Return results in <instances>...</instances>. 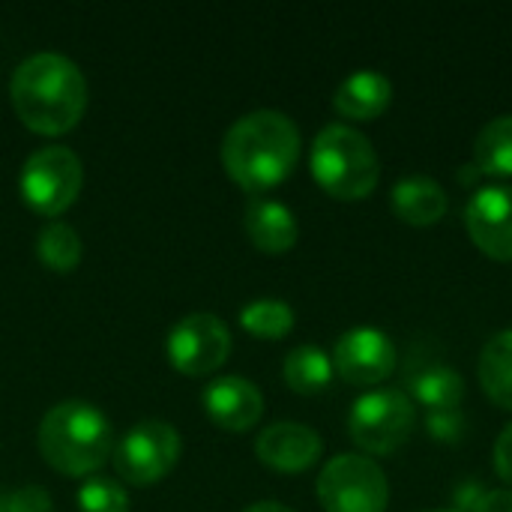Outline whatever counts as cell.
Wrapping results in <instances>:
<instances>
[{
  "label": "cell",
  "instance_id": "cell-1",
  "mask_svg": "<svg viewBox=\"0 0 512 512\" xmlns=\"http://www.w3.org/2000/svg\"><path fill=\"white\" fill-rule=\"evenodd\" d=\"M18 117L45 135L72 129L87 105V81L78 63L60 51H36L24 57L9 81Z\"/></svg>",
  "mask_w": 512,
  "mask_h": 512
},
{
  "label": "cell",
  "instance_id": "cell-2",
  "mask_svg": "<svg viewBox=\"0 0 512 512\" xmlns=\"http://www.w3.org/2000/svg\"><path fill=\"white\" fill-rule=\"evenodd\" d=\"M300 159L297 123L273 108L243 114L222 141V162L228 174L249 192L279 186Z\"/></svg>",
  "mask_w": 512,
  "mask_h": 512
},
{
  "label": "cell",
  "instance_id": "cell-3",
  "mask_svg": "<svg viewBox=\"0 0 512 512\" xmlns=\"http://www.w3.org/2000/svg\"><path fill=\"white\" fill-rule=\"evenodd\" d=\"M39 450L63 474H93L114 450L111 420L90 402L66 399L42 417Z\"/></svg>",
  "mask_w": 512,
  "mask_h": 512
},
{
  "label": "cell",
  "instance_id": "cell-4",
  "mask_svg": "<svg viewBox=\"0 0 512 512\" xmlns=\"http://www.w3.org/2000/svg\"><path fill=\"white\" fill-rule=\"evenodd\" d=\"M309 165L318 186L342 201L366 198L381 177V162L372 141L345 123H330L315 135Z\"/></svg>",
  "mask_w": 512,
  "mask_h": 512
},
{
  "label": "cell",
  "instance_id": "cell-5",
  "mask_svg": "<svg viewBox=\"0 0 512 512\" xmlns=\"http://www.w3.org/2000/svg\"><path fill=\"white\" fill-rule=\"evenodd\" d=\"M414 426H417V408L411 396L390 387L369 390L354 402L348 414L351 441L372 456L396 453L411 438Z\"/></svg>",
  "mask_w": 512,
  "mask_h": 512
},
{
  "label": "cell",
  "instance_id": "cell-6",
  "mask_svg": "<svg viewBox=\"0 0 512 512\" xmlns=\"http://www.w3.org/2000/svg\"><path fill=\"white\" fill-rule=\"evenodd\" d=\"M318 498L327 512H387L390 483L375 459L342 453L324 465Z\"/></svg>",
  "mask_w": 512,
  "mask_h": 512
},
{
  "label": "cell",
  "instance_id": "cell-7",
  "mask_svg": "<svg viewBox=\"0 0 512 512\" xmlns=\"http://www.w3.org/2000/svg\"><path fill=\"white\" fill-rule=\"evenodd\" d=\"M81 159L69 147H39L27 156L18 174L21 198L42 216L63 213L81 189Z\"/></svg>",
  "mask_w": 512,
  "mask_h": 512
},
{
  "label": "cell",
  "instance_id": "cell-8",
  "mask_svg": "<svg viewBox=\"0 0 512 512\" xmlns=\"http://www.w3.org/2000/svg\"><path fill=\"white\" fill-rule=\"evenodd\" d=\"M180 456V435L162 420L135 423L114 447V468L129 483H156Z\"/></svg>",
  "mask_w": 512,
  "mask_h": 512
},
{
  "label": "cell",
  "instance_id": "cell-9",
  "mask_svg": "<svg viewBox=\"0 0 512 512\" xmlns=\"http://www.w3.org/2000/svg\"><path fill=\"white\" fill-rule=\"evenodd\" d=\"M165 354L180 372L207 375L228 360L231 333L222 318L210 312H189L168 330Z\"/></svg>",
  "mask_w": 512,
  "mask_h": 512
},
{
  "label": "cell",
  "instance_id": "cell-10",
  "mask_svg": "<svg viewBox=\"0 0 512 512\" xmlns=\"http://www.w3.org/2000/svg\"><path fill=\"white\" fill-rule=\"evenodd\" d=\"M333 369L357 387L381 384L396 369V345L378 327H354L336 342Z\"/></svg>",
  "mask_w": 512,
  "mask_h": 512
},
{
  "label": "cell",
  "instance_id": "cell-11",
  "mask_svg": "<svg viewBox=\"0 0 512 512\" xmlns=\"http://www.w3.org/2000/svg\"><path fill=\"white\" fill-rule=\"evenodd\" d=\"M471 240L495 261H512V186H480L465 207Z\"/></svg>",
  "mask_w": 512,
  "mask_h": 512
},
{
  "label": "cell",
  "instance_id": "cell-12",
  "mask_svg": "<svg viewBox=\"0 0 512 512\" xmlns=\"http://www.w3.org/2000/svg\"><path fill=\"white\" fill-rule=\"evenodd\" d=\"M321 450H324L321 435L306 423H273L255 441L258 459L285 474L312 468L321 459Z\"/></svg>",
  "mask_w": 512,
  "mask_h": 512
},
{
  "label": "cell",
  "instance_id": "cell-13",
  "mask_svg": "<svg viewBox=\"0 0 512 512\" xmlns=\"http://www.w3.org/2000/svg\"><path fill=\"white\" fill-rule=\"evenodd\" d=\"M204 408L210 420L228 432H246L261 420V390L240 375H222L204 387Z\"/></svg>",
  "mask_w": 512,
  "mask_h": 512
},
{
  "label": "cell",
  "instance_id": "cell-14",
  "mask_svg": "<svg viewBox=\"0 0 512 512\" xmlns=\"http://www.w3.org/2000/svg\"><path fill=\"white\" fill-rule=\"evenodd\" d=\"M393 84L378 69H357L351 72L333 96V105L348 120H372L390 108Z\"/></svg>",
  "mask_w": 512,
  "mask_h": 512
},
{
  "label": "cell",
  "instance_id": "cell-15",
  "mask_svg": "<svg viewBox=\"0 0 512 512\" xmlns=\"http://www.w3.org/2000/svg\"><path fill=\"white\" fill-rule=\"evenodd\" d=\"M390 207L408 225H435L444 219L450 201L438 180H432L426 174H411L393 186Z\"/></svg>",
  "mask_w": 512,
  "mask_h": 512
},
{
  "label": "cell",
  "instance_id": "cell-16",
  "mask_svg": "<svg viewBox=\"0 0 512 512\" xmlns=\"http://www.w3.org/2000/svg\"><path fill=\"white\" fill-rule=\"evenodd\" d=\"M246 231L264 252H288L297 243V219L291 207L273 198H252L246 207Z\"/></svg>",
  "mask_w": 512,
  "mask_h": 512
},
{
  "label": "cell",
  "instance_id": "cell-17",
  "mask_svg": "<svg viewBox=\"0 0 512 512\" xmlns=\"http://www.w3.org/2000/svg\"><path fill=\"white\" fill-rule=\"evenodd\" d=\"M465 399V378L450 366H426L411 378V402H420L426 414L459 411Z\"/></svg>",
  "mask_w": 512,
  "mask_h": 512
},
{
  "label": "cell",
  "instance_id": "cell-18",
  "mask_svg": "<svg viewBox=\"0 0 512 512\" xmlns=\"http://www.w3.org/2000/svg\"><path fill=\"white\" fill-rule=\"evenodd\" d=\"M477 375H480L486 396L498 408L512 411V330H501L498 336L486 342Z\"/></svg>",
  "mask_w": 512,
  "mask_h": 512
},
{
  "label": "cell",
  "instance_id": "cell-19",
  "mask_svg": "<svg viewBox=\"0 0 512 512\" xmlns=\"http://www.w3.org/2000/svg\"><path fill=\"white\" fill-rule=\"evenodd\" d=\"M285 381L294 393L312 396L330 387L333 381V357H327L318 345H300L285 357Z\"/></svg>",
  "mask_w": 512,
  "mask_h": 512
},
{
  "label": "cell",
  "instance_id": "cell-20",
  "mask_svg": "<svg viewBox=\"0 0 512 512\" xmlns=\"http://www.w3.org/2000/svg\"><path fill=\"white\" fill-rule=\"evenodd\" d=\"M474 159L483 174L512 177V114H501L480 129Z\"/></svg>",
  "mask_w": 512,
  "mask_h": 512
},
{
  "label": "cell",
  "instance_id": "cell-21",
  "mask_svg": "<svg viewBox=\"0 0 512 512\" xmlns=\"http://www.w3.org/2000/svg\"><path fill=\"white\" fill-rule=\"evenodd\" d=\"M36 252H39L42 264L51 270H75L81 261V237L66 222H48L39 231Z\"/></svg>",
  "mask_w": 512,
  "mask_h": 512
},
{
  "label": "cell",
  "instance_id": "cell-22",
  "mask_svg": "<svg viewBox=\"0 0 512 512\" xmlns=\"http://www.w3.org/2000/svg\"><path fill=\"white\" fill-rule=\"evenodd\" d=\"M240 321L249 333H255L261 339H282L294 327V309L285 300L261 297V300H252L243 306Z\"/></svg>",
  "mask_w": 512,
  "mask_h": 512
},
{
  "label": "cell",
  "instance_id": "cell-23",
  "mask_svg": "<svg viewBox=\"0 0 512 512\" xmlns=\"http://www.w3.org/2000/svg\"><path fill=\"white\" fill-rule=\"evenodd\" d=\"M81 512H129L126 489L111 477H90L78 489Z\"/></svg>",
  "mask_w": 512,
  "mask_h": 512
},
{
  "label": "cell",
  "instance_id": "cell-24",
  "mask_svg": "<svg viewBox=\"0 0 512 512\" xmlns=\"http://www.w3.org/2000/svg\"><path fill=\"white\" fill-rule=\"evenodd\" d=\"M51 498L39 486H24V489H9L0 492V512H51Z\"/></svg>",
  "mask_w": 512,
  "mask_h": 512
},
{
  "label": "cell",
  "instance_id": "cell-25",
  "mask_svg": "<svg viewBox=\"0 0 512 512\" xmlns=\"http://www.w3.org/2000/svg\"><path fill=\"white\" fill-rule=\"evenodd\" d=\"M426 426H429L432 438H438V441H459V435H462V414L459 411L426 414Z\"/></svg>",
  "mask_w": 512,
  "mask_h": 512
},
{
  "label": "cell",
  "instance_id": "cell-26",
  "mask_svg": "<svg viewBox=\"0 0 512 512\" xmlns=\"http://www.w3.org/2000/svg\"><path fill=\"white\" fill-rule=\"evenodd\" d=\"M495 471L504 483L512 486V423L495 441Z\"/></svg>",
  "mask_w": 512,
  "mask_h": 512
},
{
  "label": "cell",
  "instance_id": "cell-27",
  "mask_svg": "<svg viewBox=\"0 0 512 512\" xmlns=\"http://www.w3.org/2000/svg\"><path fill=\"white\" fill-rule=\"evenodd\" d=\"M471 512H512V489L483 492Z\"/></svg>",
  "mask_w": 512,
  "mask_h": 512
},
{
  "label": "cell",
  "instance_id": "cell-28",
  "mask_svg": "<svg viewBox=\"0 0 512 512\" xmlns=\"http://www.w3.org/2000/svg\"><path fill=\"white\" fill-rule=\"evenodd\" d=\"M246 512H294L291 507L279 504V501H261V504H252Z\"/></svg>",
  "mask_w": 512,
  "mask_h": 512
},
{
  "label": "cell",
  "instance_id": "cell-29",
  "mask_svg": "<svg viewBox=\"0 0 512 512\" xmlns=\"http://www.w3.org/2000/svg\"><path fill=\"white\" fill-rule=\"evenodd\" d=\"M426 512H459V510H426Z\"/></svg>",
  "mask_w": 512,
  "mask_h": 512
}]
</instances>
